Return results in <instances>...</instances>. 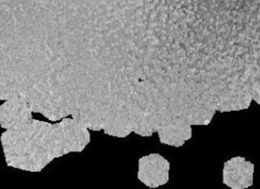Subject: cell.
Listing matches in <instances>:
<instances>
[{
    "mask_svg": "<svg viewBox=\"0 0 260 189\" xmlns=\"http://www.w3.org/2000/svg\"><path fill=\"white\" fill-rule=\"evenodd\" d=\"M67 0H0V100L23 96L53 119L68 60Z\"/></svg>",
    "mask_w": 260,
    "mask_h": 189,
    "instance_id": "cell-1",
    "label": "cell"
},
{
    "mask_svg": "<svg viewBox=\"0 0 260 189\" xmlns=\"http://www.w3.org/2000/svg\"><path fill=\"white\" fill-rule=\"evenodd\" d=\"M32 108L23 96L5 100L0 106V125L3 129H16L32 121Z\"/></svg>",
    "mask_w": 260,
    "mask_h": 189,
    "instance_id": "cell-3",
    "label": "cell"
},
{
    "mask_svg": "<svg viewBox=\"0 0 260 189\" xmlns=\"http://www.w3.org/2000/svg\"><path fill=\"white\" fill-rule=\"evenodd\" d=\"M157 134L160 143L179 147L182 146L186 140L191 138V124L187 120L180 119Z\"/></svg>",
    "mask_w": 260,
    "mask_h": 189,
    "instance_id": "cell-6",
    "label": "cell"
},
{
    "mask_svg": "<svg viewBox=\"0 0 260 189\" xmlns=\"http://www.w3.org/2000/svg\"><path fill=\"white\" fill-rule=\"evenodd\" d=\"M170 163L158 153L144 155L138 161V179L150 188H156L169 181Z\"/></svg>",
    "mask_w": 260,
    "mask_h": 189,
    "instance_id": "cell-4",
    "label": "cell"
},
{
    "mask_svg": "<svg viewBox=\"0 0 260 189\" xmlns=\"http://www.w3.org/2000/svg\"><path fill=\"white\" fill-rule=\"evenodd\" d=\"M89 129L72 117L58 123L35 120L1 134L5 163L15 169L40 172L53 160L80 152L90 141Z\"/></svg>",
    "mask_w": 260,
    "mask_h": 189,
    "instance_id": "cell-2",
    "label": "cell"
},
{
    "mask_svg": "<svg viewBox=\"0 0 260 189\" xmlns=\"http://www.w3.org/2000/svg\"><path fill=\"white\" fill-rule=\"evenodd\" d=\"M254 165L242 156L233 158L224 163L222 182L232 189H244L253 185Z\"/></svg>",
    "mask_w": 260,
    "mask_h": 189,
    "instance_id": "cell-5",
    "label": "cell"
}]
</instances>
